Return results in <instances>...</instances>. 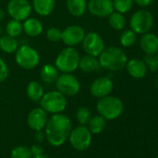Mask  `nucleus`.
Instances as JSON below:
<instances>
[{
  "label": "nucleus",
  "instance_id": "1",
  "mask_svg": "<svg viewBox=\"0 0 158 158\" xmlns=\"http://www.w3.org/2000/svg\"><path fill=\"white\" fill-rule=\"evenodd\" d=\"M45 127V135L48 143L55 147L62 145L69 138L73 129L70 118L61 114H53L49 119H48Z\"/></svg>",
  "mask_w": 158,
  "mask_h": 158
},
{
  "label": "nucleus",
  "instance_id": "2",
  "mask_svg": "<svg viewBox=\"0 0 158 158\" xmlns=\"http://www.w3.org/2000/svg\"><path fill=\"white\" fill-rule=\"evenodd\" d=\"M102 67L112 72L121 71L127 62L126 53L117 47H109L104 48L100 54L99 59Z\"/></svg>",
  "mask_w": 158,
  "mask_h": 158
},
{
  "label": "nucleus",
  "instance_id": "3",
  "mask_svg": "<svg viewBox=\"0 0 158 158\" xmlns=\"http://www.w3.org/2000/svg\"><path fill=\"white\" fill-rule=\"evenodd\" d=\"M124 109L122 101L114 96L100 98L97 102V111L105 120H114L120 116Z\"/></svg>",
  "mask_w": 158,
  "mask_h": 158
},
{
  "label": "nucleus",
  "instance_id": "4",
  "mask_svg": "<svg viewBox=\"0 0 158 158\" xmlns=\"http://www.w3.org/2000/svg\"><path fill=\"white\" fill-rule=\"evenodd\" d=\"M80 56L73 47H67L63 48L58 55L55 66L62 73H72L78 68Z\"/></svg>",
  "mask_w": 158,
  "mask_h": 158
},
{
  "label": "nucleus",
  "instance_id": "5",
  "mask_svg": "<svg viewBox=\"0 0 158 158\" xmlns=\"http://www.w3.org/2000/svg\"><path fill=\"white\" fill-rule=\"evenodd\" d=\"M40 105L47 113L53 114H60L66 108L67 100L65 96L58 90L49 91L43 95L40 100Z\"/></svg>",
  "mask_w": 158,
  "mask_h": 158
},
{
  "label": "nucleus",
  "instance_id": "6",
  "mask_svg": "<svg viewBox=\"0 0 158 158\" xmlns=\"http://www.w3.org/2000/svg\"><path fill=\"white\" fill-rule=\"evenodd\" d=\"M15 60L18 65L22 68L32 70L38 65L40 61V57L35 48L27 45H23L16 50Z\"/></svg>",
  "mask_w": 158,
  "mask_h": 158
},
{
  "label": "nucleus",
  "instance_id": "7",
  "mask_svg": "<svg viewBox=\"0 0 158 158\" xmlns=\"http://www.w3.org/2000/svg\"><path fill=\"white\" fill-rule=\"evenodd\" d=\"M129 25L132 31L136 34L143 35L148 33L153 26V17L148 10H139L136 11L129 22Z\"/></svg>",
  "mask_w": 158,
  "mask_h": 158
},
{
  "label": "nucleus",
  "instance_id": "8",
  "mask_svg": "<svg viewBox=\"0 0 158 158\" xmlns=\"http://www.w3.org/2000/svg\"><path fill=\"white\" fill-rule=\"evenodd\" d=\"M70 143L77 151H86L91 144V132L86 126H79L72 129L69 136Z\"/></svg>",
  "mask_w": 158,
  "mask_h": 158
},
{
  "label": "nucleus",
  "instance_id": "9",
  "mask_svg": "<svg viewBox=\"0 0 158 158\" xmlns=\"http://www.w3.org/2000/svg\"><path fill=\"white\" fill-rule=\"evenodd\" d=\"M56 87L58 91L65 97H73L80 90V84L77 78L70 73H63L56 80Z\"/></svg>",
  "mask_w": 158,
  "mask_h": 158
},
{
  "label": "nucleus",
  "instance_id": "10",
  "mask_svg": "<svg viewBox=\"0 0 158 158\" xmlns=\"http://www.w3.org/2000/svg\"><path fill=\"white\" fill-rule=\"evenodd\" d=\"M31 5L27 0H10L8 4V12L13 20L25 21L31 14Z\"/></svg>",
  "mask_w": 158,
  "mask_h": 158
},
{
  "label": "nucleus",
  "instance_id": "11",
  "mask_svg": "<svg viewBox=\"0 0 158 158\" xmlns=\"http://www.w3.org/2000/svg\"><path fill=\"white\" fill-rule=\"evenodd\" d=\"M82 44L86 53L91 56H100V54L104 49V42L102 37L94 32L85 35Z\"/></svg>",
  "mask_w": 158,
  "mask_h": 158
},
{
  "label": "nucleus",
  "instance_id": "12",
  "mask_svg": "<svg viewBox=\"0 0 158 158\" xmlns=\"http://www.w3.org/2000/svg\"><path fill=\"white\" fill-rule=\"evenodd\" d=\"M85 30L79 25H71L61 31V40L68 47H74L82 43Z\"/></svg>",
  "mask_w": 158,
  "mask_h": 158
},
{
  "label": "nucleus",
  "instance_id": "13",
  "mask_svg": "<svg viewBox=\"0 0 158 158\" xmlns=\"http://www.w3.org/2000/svg\"><path fill=\"white\" fill-rule=\"evenodd\" d=\"M89 11L97 17H108L114 11L113 0H89L88 4Z\"/></svg>",
  "mask_w": 158,
  "mask_h": 158
},
{
  "label": "nucleus",
  "instance_id": "14",
  "mask_svg": "<svg viewBox=\"0 0 158 158\" xmlns=\"http://www.w3.org/2000/svg\"><path fill=\"white\" fill-rule=\"evenodd\" d=\"M114 89L113 81L109 77H99L92 82L90 86V93L96 98H103L108 96Z\"/></svg>",
  "mask_w": 158,
  "mask_h": 158
},
{
  "label": "nucleus",
  "instance_id": "15",
  "mask_svg": "<svg viewBox=\"0 0 158 158\" xmlns=\"http://www.w3.org/2000/svg\"><path fill=\"white\" fill-rule=\"evenodd\" d=\"M48 122L47 112L42 108H35L32 110L27 117V123L31 129L35 131L42 130Z\"/></svg>",
  "mask_w": 158,
  "mask_h": 158
},
{
  "label": "nucleus",
  "instance_id": "16",
  "mask_svg": "<svg viewBox=\"0 0 158 158\" xmlns=\"http://www.w3.org/2000/svg\"><path fill=\"white\" fill-rule=\"evenodd\" d=\"M140 48L145 54H156L158 51V36L152 33H145L139 41Z\"/></svg>",
  "mask_w": 158,
  "mask_h": 158
},
{
  "label": "nucleus",
  "instance_id": "17",
  "mask_svg": "<svg viewBox=\"0 0 158 158\" xmlns=\"http://www.w3.org/2000/svg\"><path fill=\"white\" fill-rule=\"evenodd\" d=\"M127 69L128 73L134 78H143L147 73V66L142 60L134 58L127 62Z\"/></svg>",
  "mask_w": 158,
  "mask_h": 158
},
{
  "label": "nucleus",
  "instance_id": "18",
  "mask_svg": "<svg viewBox=\"0 0 158 158\" xmlns=\"http://www.w3.org/2000/svg\"><path fill=\"white\" fill-rule=\"evenodd\" d=\"M78 67L81 69V71L85 73H92V72L98 71L101 67V64H100L99 60L95 56H91L88 54L80 58Z\"/></svg>",
  "mask_w": 158,
  "mask_h": 158
},
{
  "label": "nucleus",
  "instance_id": "19",
  "mask_svg": "<svg viewBox=\"0 0 158 158\" xmlns=\"http://www.w3.org/2000/svg\"><path fill=\"white\" fill-rule=\"evenodd\" d=\"M24 33L32 37L38 36L43 31V25L40 21L35 18L26 19L24 23L23 24Z\"/></svg>",
  "mask_w": 158,
  "mask_h": 158
},
{
  "label": "nucleus",
  "instance_id": "20",
  "mask_svg": "<svg viewBox=\"0 0 158 158\" xmlns=\"http://www.w3.org/2000/svg\"><path fill=\"white\" fill-rule=\"evenodd\" d=\"M33 7L38 15L48 16L55 8V0H33Z\"/></svg>",
  "mask_w": 158,
  "mask_h": 158
},
{
  "label": "nucleus",
  "instance_id": "21",
  "mask_svg": "<svg viewBox=\"0 0 158 158\" xmlns=\"http://www.w3.org/2000/svg\"><path fill=\"white\" fill-rule=\"evenodd\" d=\"M66 7L73 16L80 17L86 12L87 1L86 0H66Z\"/></svg>",
  "mask_w": 158,
  "mask_h": 158
},
{
  "label": "nucleus",
  "instance_id": "22",
  "mask_svg": "<svg viewBox=\"0 0 158 158\" xmlns=\"http://www.w3.org/2000/svg\"><path fill=\"white\" fill-rule=\"evenodd\" d=\"M41 79L47 84H52L56 82L59 77V70L55 65L46 64L42 67L40 72Z\"/></svg>",
  "mask_w": 158,
  "mask_h": 158
},
{
  "label": "nucleus",
  "instance_id": "23",
  "mask_svg": "<svg viewBox=\"0 0 158 158\" xmlns=\"http://www.w3.org/2000/svg\"><path fill=\"white\" fill-rule=\"evenodd\" d=\"M26 93L28 98L33 101V102H40L41 98L44 95V89L40 83L37 81H31L29 82L27 89H26Z\"/></svg>",
  "mask_w": 158,
  "mask_h": 158
},
{
  "label": "nucleus",
  "instance_id": "24",
  "mask_svg": "<svg viewBox=\"0 0 158 158\" xmlns=\"http://www.w3.org/2000/svg\"><path fill=\"white\" fill-rule=\"evenodd\" d=\"M0 49L6 53H13L18 49V42L13 36L3 35L0 38Z\"/></svg>",
  "mask_w": 158,
  "mask_h": 158
},
{
  "label": "nucleus",
  "instance_id": "25",
  "mask_svg": "<svg viewBox=\"0 0 158 158\" xmlns=\"http://www.w3.org/2000/svg\"><path fill=\"white\" fill-rule=\"evenodd\" d=\"M88 126H89L88 128L89 129L91 133L99 134L102 131H103V129L105 128L106 121H105V118H103L102 115H96V116L91 117Z\"/></svg>",
  "mask_w": 158,
  "mask_h": 158
},
{
  "label": "nucleus",
  "instance_id": "26",
  "mask_svg": "<svg viewBox=\"0 0 158 158\" xmlns=\"http://www.w3.org/2000/svg\"><path fill=\"white\" fill-rule=\"evenodd\" d=\"M108 17H109V24L113 29L116 31H120L124 29V27L126 26V18L122 13L117 11L116 12L113 11Z\"/></svg>",
  "mask_w": 158,
  "mask_h": 158
},
{
  "label": "nucleus",
  "instance_id": "27",
  "mask_svg": "<svg viewBox=\"0 0 158 158\" xmlns=\"http://www.w3.org/2000/svg\"><path fill=\"white\" fill-rule=\"evenodd\" d=\"M6 31H7V33H8L9 35L13 36V37H17L23 31V23L20 21H17V20H13L12 19L10 22L8 23V24L6 26Z\"/></svg>",
  "mask_w": 158,
  "mask_h": 158
},
{
  "label": "nucleus",
  "instance_id": "28",
  "mask_svg": "<svg viewBox=\"0 0 158 158\" xmlns=\"http://www.w3.org/2000/svg\"><path fill=\"white\" fill-rule=\"evenodd\" d=\"M137 42V34L132 30H126L120 35V43L126 48L132 47Z\"/></svg>",
  "mask_w": 158,
  "mask_h": 158
},
{
  "label": "nucleus",
  "instance_id": "29",
  "mask_svg": "<svg viewBox=\"0 0 158 158\" xmlns=\"http://www.w3.org/2000/svg\"><path fill=\"white\" fill-rule=\"evenodd\" d=\"M134 3V0H113L114 10L122 14L128 12Z\"/></svg>",
  "mask_w": 158,
  "mask_h": 158
},
{
  "label": "nucleus",
  "instance_id": "30",
  "mask_svg": "<svg viewBox=\"0 0 158 158\" xmlns=\"http://www.w3.org/2000/svg\"><path fill=\"white\" fill-rule=\"evenodd\" d=\"M91 117H92L91 112L89 110V108H87V107L78 108V110L76 112V119L80 125H82V126L88 125L89 120L91 119Z\"/></svg>",
  "mask_w": 158,
  "mask_h": 158
},
{
  "label": "nucleus",
  "instance_id": "31",
  "mask_svg": "<svg viewBox=\"0 0 158 158\" xmlns=\"http://www.w3.org/2000/svg\"><path fill=\"white\" fill-rule=\"evenodd\" d=\"M30 148L26 146H18L11 152V158H32Z\"/></svg>",
  "mask_w": 158,
  "mask_h": 158
},
{
  "label": "nucleus",
  "instance_id": "32",
  "mask_svg": "<svg viewBox=\"0 0 158 158\" xmlns=\"http://www.w3.org/2000/svg\"><path fill=\"white\" fill-rule=\"evenodd\" d=\"M143 61L145 62L147 69L150 70L151 72L158 71V60H157V57L155 54H151V55L146 54Z\"/></svg>",
  "mask_w": 158,
  "mask_h": 158
},
{
  "label": "nucleus",
  "instance_id": "33",
  "mask_svg": "<svg viewBox=\"0 0 158 158\" xmlns=\"http://www.w3.org/2000/svg\"><path fill=\"white\" fill-rule=\"evenodd\" d=\"M47 37L51 42H59L61 40V31L57 27H51L47 31Z\"/></svg>",
  "mask_w": 158,
  "mask_h": 158
},
{
  "label": "nucleus",
  "instance_id": "34",
  "mask_svg": "<svg viewBox=\"0 0 158 158\" xmlns=\"http://www.w3.org/2000/svg\"><path fill=\"white\" fill-rule=\"evenodd\" d=\"M9 75V67L5 60L0 58V83L4 82Z\"/></svg>",
  "mask_w": 158,
  "mask_h": 158
},
{
  "label": "nucleus",
  "instance_id": "35",
  "mask_svg": "<svg viewBox=\"0 0 158 158\" xmlns=\"http://www.w3.org/2000/svg\"><path fill=\"white\" fill-rule=\"evenodd\" d=\"M30 150H31V152H32L33 156L40 155V154H43V152H44V149L40 144H34L31 147Z\"/></svg>",
  "mask_w": 158,
  "mask_h": 158
},
{
  "label": "nucleus",
  "instance_id": "36",
  "mask_svg": "<svg viewBox=\"0 0 158 158\" xmlns=\"http://www.w3.org/2000/svg\"><path fill=\"white\" fill-rule=\"evenodd\" d=\"M134 2L139 7H147L153 2V0H134Z\"/></svg>",
  "mask_w": 158,
  "mask_h": 158
},
{
  "label": "nucleus",
  "instance_id": "37",
  "mask_svg": "<svg viewBox=\"0 0 158 158\" xmlns=\"http://www.w3.org/2000/svg\"><path fill=\"white\" fill-rule=\"evenodd\" d=\"M46 135L44 132H42V130H39V131H36L35 132V138L36 139V141L38 142H42L44 141V139H45Z\"/></svg>",
  "mask_w": 158,
  "mask_h": 158
},
{
  "label": "nucleus",
  "instance_id": "38",
  "mask_svg": "<svg viewBox=\"0 0 158 158\" xmlns=\"http://www.w3.org/2000/svg\"><path fill=\"white\" fill-rule=\"evenodd\" d=\"M5 18V11L0 9V23H1Z\"/></svg>",
  "mask_w": 158,
  "mask_h": 158
},
{
  "label": "nucleus",
  "instance_id": "39",
  "mask_svg": "<svg viewBox=\"0 0 158 158\" xmlns=\"http://www.w3.org/2000/svg\"><path fill=\"white\" fill-rule=\"evenodd\" d=\"M32 158H49L48 156L45 155V154H40V155H36V156H33Z\"/></svg>",
  "mask_w": 158,
  "mask_h": 158
},
{
  "label": "nucleus",
  "instance_id": "40",
  "mask_svg": "<svg viewBox=\"0 0 158 158\" xmlns=\"http://www.w3.org/2000/svg\"><path fill=\"white\" fill-rule=\"evenodd\" d=\"M155 84H156V87H157V89H158V78H157V80H156Z\"/></svg>",
  "mask_w": 158,
  "mask_h": 158
},
{
  "label": "nucleus",
  "instance_id": "41",
  "mask_svg": "<svg viewBox=\"0 0 158 158\" xmlns=\"http://www.w3.org/2000/svg\"><path fill=\"white\" fill-rule=\"evenodd\" d=\"M1 33H2V28L0 27V34H1Z\"/></svg>",
  "mask_w": 158,
  "mask_h": 158
},
{
  "label": "nucleus",
  "instance_id": "42",
  "mask_svg": "<svg viewBox=\"0 0 158 158\" xmlns=\"http://www.w3.org/2000/svg\"><path fill=\"white\" fill-rule=\"evenodd\" d=\"M156 57H157V60H158V51H157V53H156Z\"/></svg>",
  "mask_w": 158,
  "mask_h": 158
},
{
  "label": "nucleus",
  "instance_id": "43",
  "mask_svg": "<svg viewBox=\"0 0 158 158\" xmlns=\"http://www.w3.org/2000/svg\"><path fill=\"white\" fill-rule=\"evenodd\" d=\"M60 158H64V157H60Z\"/></svg>",
  "mask_w": 158,
  "mask_h": 158
},
{
  "label": "nucleus",
  "instance_id": "44",
  "mask_svg": "<svg viewBox=\"0 0 158 158\" xmlns=\"http://www.w3.org/2000/svg\"><path fill=\"white\" fill-rule=\"evenodd\" d=\"M157 158H158V156H157Z\"/></svg>",
  "mask_w": 158,
  "mask_h": 158
}]
</instances>
